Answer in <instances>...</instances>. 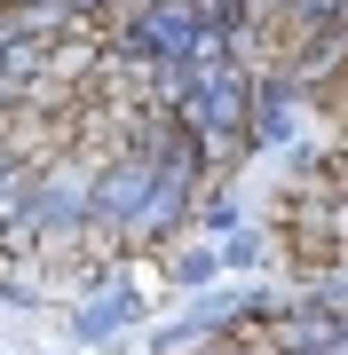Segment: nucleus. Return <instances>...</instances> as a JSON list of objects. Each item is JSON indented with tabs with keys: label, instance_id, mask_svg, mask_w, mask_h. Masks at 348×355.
<instances>
[{
	"label": "nucleus",
	"instance_id": "obj_1",
	"mask_svg": "<svg viewBox=\"0 0 348 355\" xmlns=\"http://www.w3.org/2000/svg\"><path fill=\"white\" fill-rule=\"evenodd\" d=\"M340 8H348V0H293V8H285V48L301 55L317 32H333V24H340Z\"/></svg>",
	"mask_w": 348,
	"mask_h": 355
},
{
	"label": "nucleus",
	"instance_id": "obj_2",
	"mask_svg": "<svg viewBox=\"0 0 348 355\" xmlns=\"http://www.w3.org/2000/svg\"><path fill=\"white\" fill-rule=\"evenodd\" d=\"M238 8H245V24H261V16H285L293 0H238Z\"/></svg>",
	"mask_w": 348,
	"mask_h": 355
}]
</instances>
